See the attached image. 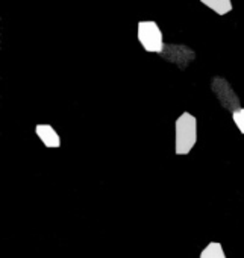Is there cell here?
I'll use <instances>...</instances> for the list:
<instances>
[{
    "label": "cell",
    "instance_id": "cell-1",
    "mask_svg": "<svg viewBox=\"0 0 244 258\" xmlns=\"http://www.w3.org/2000/svg\"><path fill=\"white\" fill-rule=\"evenodd\" d=\"M197 143V118L191 112H182L175 123V154L188 155Z\"/></svg>",
    "mask_w": 244,
    "mask_h": 258
},
{
    "label": "cell",
    "instance_id": "cell-2",
    "mask_svg": "<svg viewBox=\"0 0 244 258\" xmlns=\"http://www.w3.org/2000/svg\"><path fill=\"white\" fill-rule=\"evenodd\" d=\"M137 38L147 53H161L164 49V35L159 25L153 20H140L137 23Z\"/></svg>",
    "mask_w": 244,
    "mask_h": 258
},
{
    "label": "cell",
    "instance_id": "cell-3",
    "mask_svg": "<svg viewBox=\"0 0 244 258\" xmlns=\"http://www.w3.org/2000/svg\"><path fill=\"white\" fill-rule=\"evenodd\" d=\"M211 91L217 97L218 103L226 111H229L230 114L241 108V100H239L238 94L235 93V90L232 88L230 82L226 78L214 76L211 79Z\"/></svg>",
    "mask_w": 244,
    "mask_h": 258
},
{
    "label": "cell",
    "instance_id": "cell-4",
    "mask_svg": "<svg viewBox=\"0 0 244 258\" xmlns=\"http://www.w3.org/2000/svg\"><path fill=\"white\" fill-rule=\"evenodd\" d=\"M159 56L169 62L176 66L179 70H185L191 66V62L196 59V52L185 44H172V43H166L162 52L159 53Z\"/></svg>",
    "mask_w": 244,
    "mask_h": 258
},
{
    "label": "cell",
    "instance_id": "cell-5",
    "mask_svg": "<svg viewBox=\"0 0 244 258\" xmlns=\"http://www.w3.org/2000/svg\"><path fill=\"white\" fill-rule=\"evenodd\" d=\"M35 134L40 139V142L44 145V148H47V149H59L61 148V137L52 124L38 123L35 126Z\"/></svg>",
    "mask_w": 244,
    "mask_h": 258
},
{
    "label": "cell",
    "instance_id": "cell-6",
    "mask_svg": "<svg viewBox=\"0 0 244 258\" xmlns=\"http://www.w3.org/2000/svg\"><path fill=\"white\" fill-rule=\"evenodd\" d=\"M200 2L217 16H226L233 10L232 0H200Z\"/></svg>",
    "mask_w": 244,
    "mask_h": 258
},
{
    "label": "cell",
    "instance_id": "cell-7",
    "mask_svg": "<svg viewBox=\"0 0 244 258\" xmlns=\"http://www.w3.org/2000/svg\"><path fill=\"white\" fill-rule=\"evenodd\" d=\"M200 258H226L223 246L217 241H211L205 246L200 253Z\"/></svg>",
    "mask_w": 244,
    "mask_h": 258
},
{
    "label": "cell",
    "instance_id": "cell-8",
    "mask_svg": "<svg viewBox=\"0 0 244 258\" xmlns=\"http://www.w3.org/2000/svg\"><path fill=\"white\" fill-rule=\"evenodd\" d=\"M232 120H233L235 126L238 127V131L244 136V108L242 106L232 112Z\"/></svg>",
    "mask_w": 244,
    "mask_h": 258
}]
</instances>
